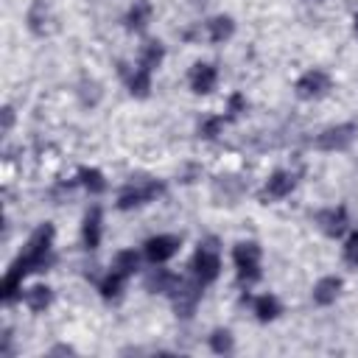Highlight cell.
Instances as JSON below:
<instances>
[{"label":"cell","instance_id":"obj_1","mask_svg":"<svg viewBox=\"0 0 358 358\" xmlns=\"http://www.w3.org/2000/svg\"><path fill=\"white\" fill-rule=\"evenodd\" d=\"M53 243H56V227H53L50 221L39 224V227L28 235L22 252H20L17 260L8 266L6 277H3V285H0L6 305L22 299V291H25L22 282H25L28 274H34V271H48V268L53 266V260H56V257H53Z\"/></svg>","mask_w":358,"mask_h":358},{"label":"cell","instance_id":"obj_2","mask_svg":"<svg viewBox=\"0 0 358 358\" xmlns=\"http://www.w3.org/2000/svg\"><path fill=\"white\" fill-rule=\"evenodd\" d=\"M165 193V182L162 179H154V176H145V179H129L120 190H117V199H115V207L117 210H137V207H145L151 201H157L159 196Z\"/></svg>","mask_w":358,"mask_h":358},{"label":"cell","instance_id":"obj_3","mask_svg":"<svg viewBox=\"0 0 358 358\" xmlns=\"http://www.w3.org/2000/svg\"><path fill=\"white\" fill-rule=\"evenodd\" d=\"M232 263L241 285H255L263 277V249L257 241H238L232 246Z\"/></svg>","mask_w":358,"mask_h":358},{"label":"cell","instance_id":"obj_4","mask_svg":"<svg viewBox=\"0 0 358 358\" xmlns=\"http://www.w3.org/2000/svg\"><path fill=\"white\" fill-rule=\"evenodd\" d=\"M221 274V255H218V241L207 238L199 243L196 255L190 257V277H196L201 285L215 282Z\"/></svg>","mask_w":358,"mask_h":358},{"label":"cell","instance_id":"obj_5","mask_svg":"<svg viewBox=\"0 0 358 358\" xmlns=\"http://www.w3.org/2000/svg\"><path fill=\"white\" fill-rule=\"evenodd\" d=\"M355 140H358V123L347 120V123L324 126V129L313 137V148H316V151H324V154H336V151H347Z\"/></svg>","mask_w":358,"mask_h":358},{"label":"cell","instance_id":"obj_6","mask_svg":"<svg viewBox=\"0 0 358 358\" xmlns=\"http://www.w3.org/2000/svg\"><path fill=\"white\" fill-rule=\"evenodd\" d=\"M330 90H333V76L322 67H310L294 81V95L299 101H322L324 95H330Z\"/></svg>","mask_w":358,"mask_h":358},{"label":"cell","instance_id":"obj_7","mask_svg":"<svg viewBox=\"0 0 358 358\" xmlns=\"http://www.w3.org/2000/svg\"><path fill=\"white\" fill-rule=\"evenodd\" d=\"M201 294H204V285H201L196 277H190V280L182 277L179 285L173 288V294L168 296L171 305H173V313H176L179 319H190V316L196 313L199 302H201Z\"/></svg>","mask_w":358,"mask_h":358},{"label":"cell","instance_id":"obj_8","mask_svg":"<svg viewBox=\"0 0 358 358\" xmlns=\"http://www.w3.org/2000/svg\"><path fill=\"white\" fill-rule=\"evenodd\" d=\"M294 187H296V173L288 171V168H277V171H271V173L266 176L263 190H260V201H263V204L282 201V199H288V196L294 193Z\"/></svg>","mask_w":358,"mask_h":358},{"label":"cell","instance_id":"obj_9","mask_svg":"<svg viewBox=\"0 0 358 358\" xmlns=\"http://www.w3.org/2000/svg\"><path fill=\"white\" fill-rule=\"evenodd\" d=\"M179 249H182V238H179V235H173V232H159V235H151V238L143 243V257H145L151 266H159V263H168Z\"/></svg>","mask_w":358,"mask_h":358},{"label":"cell","instance_id":"obj_10","mask_svg":"<svg viewBox=\"0 0 358 358\" xmlns=\"http://www.w3.org/2000/svg\"><path fill=\"white\" fill-rule=\"evenodd\" d=\"M313 224L319 227L322 235H327V238L336 241V238H341V235L347 232V227H350V213H347L344 204H330V207L316 210Z\"/></svg>","mask_w":358,"mask_h":358},{"label":"cell","instance_id":"obj_11","mask_svg":"<svg viewBox=\"0 0 358 358\" xmlns=\"http://www.w3.org/2000/svg\"><path fill=\"white\" fill-rule=\"evenodd\" d=\"M187 84L193 95H210L218 87V67L213 62H196L187 73Z\"/></svg>","mask_w":358,"mask_h":358},{"label":"cell","instance_id":"obj_12","mask_svg":"<svg viewBox=\"0 0 358 358\" xmlns=\"http://www.w3.org/2000/svg\"><path fill=\"white\" fill-rule=\"evenodd\" d=\"M120 76L126 78V90H129V95L131 98H148L151 95V87H154V73L151 70H145V67H140V64H134L131 70H126V64H120Z\"/></svg>","mask_w":358,"mask_h":358},{"label":"cell","instance_id":"obj_13","mask_svg":"<svg viewBox=\"0 0 358 358\" xmlns=\"http://www.w3.org/2000/svg\"><path fill=\"white\" fill-rule=\"evenodd\" d=\"M101 238H103V210L98 204H92L81 221V241L90 252H95L101 246Z\"/></svg>","mask_w":358,"mask_h":358},{"label":"cell","instance_id":"obj_14","mask_svg":"<svg viewBox=\"0 0 358 358\" xmlns=\"http://www.w3.org/2000/svg\"><path fill=\"white\" fill-rule=\"evenodd\" d=\"M341 288H344V280H341L338 274H324V277H319V280L313 282L310 299H313V305L327 308V305H333V302L341 296Z\"/></svg>","mask_w":358,"mask_h":358},{"label":"cell","instance_id":"obj_15","mask_svg":"<svg viewBox=\"0 0 358 358\" xmlns=\"http://www.w3.org/2000/svg\"><path fill=\"white\" fill-rule=\"evenodd\" d=\"M179 274H173L171 268H162V263L157 266V268H151L148 274H145V280H143V285H145V291L148 294H159V296H171L173 294V288L179 285Z\"/></svg>","mask_w":358,"mask_h":358},{"label":"cell","instance_id":"obj_16","mask_svg":"<svg viewBox=\"0 0 358 358\" xmlns=\"http://www.w3.org/2000/svg\"><path fill=\"white\" fill-rule=\"evenodd\" d=\"M151 17H154V6H151V0H134V3L126 8V17H123L126 31H131V34H143V31L148 28Z\"/></svg>","mask_w":358,"mask_h":358},{"label":"cell","instance_id":"obj_17","mask_svg":"<svg viewBox=\"0 0 358 358\" xmlns=\"http://www.w3.org/2000/svg\"><path fill=\"white\" fill-rule=\"evenodd\" d=\"M204 34H207V39L213 45H224V42H229L235 36V20L229 14H215V17H210L204 22Z\"/></svg>","mask_w":358,"mask_h":358},{"label":"cell","instance_id":"obj_18","mask_svg":"<svg viewBox=\"0 0 358 358\" xmlns=\"http://www.w3.org/2000/svg\"><path fill=\"white\" fill-rule=\"evenodd\" d=\"M76 185L84 187L90 196H101V193H106V187H109L103 171L95 168V165H81V168L76 171Z\"/></svg>","mask_w":358,"mask_h":358},{"label":"cell","instance_id":"obj_19","mask_svg":"<svg viewBox=\"0 0 358 358\" xmlns=\"http://www.w3.org/2000/svg\"><path fill=\"white\" fill-rule=\"evenodd\" d=\"M22 302L31 313H45L53 305V288L45 285V282H34L31 288L22 291Z\"/></svg>","mask_w":358,"mask_h":358},{"label":"cell","instance_id":"obj_20","mask_svg":"<svg viewBox=\"0 0 358 358\" xmlns=\"http://www.w3.org/2000/svg\"><path fill=\"white\" fill-rule=\"evenodd\" d=\"M252 313H255V319H257L260 324H268V322L280 319L282 302H280L274 294H260V296L252 299Z\"/></svg>","mask_w":358,"mask_h":358},{"label":"cell","instance_id":"obj_21","mask_svg":"<svg viewBox=\"0 0 358 358\" xmlns=\"http://www.w3.org/2000/svg\"><path fill=\"white\" fill-rule=\"evenodd\" d=\"M126 280H129V277H123L120 271L109 268V271L98 280V294H101V299H106V302L120 299V296H123V288H126Z\"/></svg>","mask_w":358,"mask_h":358},{"label":"cell","instance_id":"obj_22","mask_svg":"<svg viewBox=\"0 0 358 358\" xmlns=\"http://www.w3.org/2000/svg\"><path fill=\"white\" fill-rule=\"evenodd\" d=\"M162 62H165V45H162L159 39H148V42L140 48V59H137V64L154 73V70L162 67Z\"/></svg>","mask_w":358,"mask_h":358},{"label":"cell","instance_id":"obj_23","mask_svg":"<svg viewBox=\"0 0 358 358\" xmlns=\"http://www.w3.org/2000/svg\"><path fill=\"white\" fill-rule=\"evenodd\" d=\"M112 268L120 271L123 277H134L137 268H140V252H134V249H117L115 257H112Z\"/></svg>","mask_w":358,"mask_h":358},{"label":"cell","instance_id":"obj_24","mask_svg":"<svg viewBox=\"0 0 358 358\" xmlns=\"http://www.w3.org/2000/svg\"><path fill=\"white\" fill-rule=\"evenodd\" d=\"M207 347L215 352V355H229L235 350V336L229 327H215L210 336H207Z\"/></svg>","mask_w":358,"mask_h":358},{"label":"cell","instance_id":"obj_25","mask_svg":"<svg viewBox=\"0 0 358 358\" xmlns=\"http://www.w3.org/2000/svg\"><path fill=\"white\" fill-rule=\"evenodd\" d=\"M101 95H103V90H101V84L95 78H81V84H78V101H81L84 109H95L98 101H101Z\"/></svg>","mask_w":358,"mask_h":358},{"label":"cell","instance_id":"obj_26","mask_svg":"<svg viewBox=\"0 0 358 358\" xmlns=\"http://www.w3.org/2000/svg\"><path fill=\"white\" fill-rule=\"evenodd\" d=\"M224 126H227V117L224 115H207L199 120V137L201 140H218L224 134Z\"/></svg>","mask_w":358,"mask_h":358},{"label":"cell","instance_id":"obj_27","mask_svg":"<svg viewBox=\"0 0 358 358\" xmlns=\"http://www.w3.org/2000/svg\"><path fill=\"white\" fill-rule=\"evenodd\" d=\"M25 20H28V28L34 34H45V25H48V8H45V3L42 0H34L31 8H28V14H25Z\"/></svg>","mask_w":358,"mask_h":358},{"label":"cell","instance_id":"obj_28","mask_svg":"<svg viewBox=\"0 0 358 358\" xmlns=\"http://www.w3.org/2000/svg\"><path fill=\"white\" fill-rule=\"evenodd\" d=\"M246 109H249V101H246L243 92L235 90V92L227 95V106H224V117H227V120H238V117H243Z\"/></svg>","mask_w":358,"mask_h":358},{"label":"cell","instance_id":"obj_29","mask_svg":"<svg viewBox=\"0 0 358 358\" xmlns=\"http://www.w3.org/2000/svg\"><path fill=\"white\" fill-rule=\"evenodd\" d=\"M341 255H344V260H347L350 266H358V229H352V232L347 235V241H344V246H341Z\"/></svg>","mask_w":358,"mask_h":358},{"label":"cell","instance_id":"obj_30","mask_svg":"<svg viewBox=\"0 0 358 358\" xmlns=\"http://www.w3.org/2000/svg\"><path fill=\"white\" fill-rule=\"evenodd\" d=\"M48 355H76V347H70V344H56V347L48 350Z\"/></svg>","mask_w":358,"mask_h":358},{"label":"cell","instance_id":"obj_31","mask_svg":"<svg viewBox=\"0 0 358 358\" xmlns=\"http://www.w3.org/2000/svg\"><path fill=\"white\" fill-rule=\"evenodd\" d=\"M11 126H14V109L3 106V131H11Z\"/></svg>","mask_w":358,"mask_h":358},{"label":"cell","instance_id":"obj_32","mask_svg":"<svg viewBox=\"0 0 358 358\" xmlns=\"http://www.w3.org/2000/svg\"><path fill=\"white\" fill-rule=\"evenodd\" d=\"M352 34H355V36H358V11H355V14H352Z\"/></svg>","mask_w":358,"mask_h":358}]
</instances>
